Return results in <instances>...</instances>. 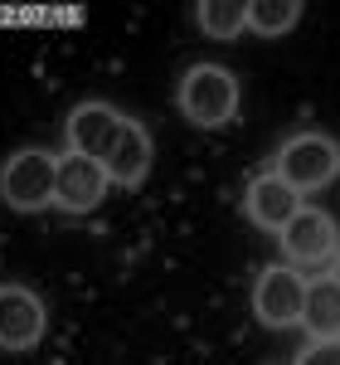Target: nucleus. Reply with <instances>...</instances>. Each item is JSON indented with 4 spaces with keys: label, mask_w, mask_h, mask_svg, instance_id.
<instances>
[{
    "label": "nucleus",
    "mask_w": 340,
    "mask_h": 365,
    "mask_svg": "<svg viewBox=\"0 0 340 365\" xmlns=\"http://www.w3.org/2000/svg\"><path fill=\"white\" fill-rule=\"evenodd\" d=\"M282 253H287V268H321V263H336L340 253V234L336 220L316 205H302L292 215V225L282 229Z\"/></svg>",
    "instance_id": "obj_4"
},
{
    "label": "nucleus",
    "mask_w": 340,
    "mask_h": 365,
    "mask_svg": "<svg viewBox=\"0 0 340 365\" xmlns=\"http://www.w3.org/2000/svg\"><path fill=\"white\" fill-rule=\"evenodd\" d=\"M302 327L312 331V341H340V282H336V278L307 282Z\"/></svg>",
    "instance_id": "obj_11"
},
{
    "label": "nucleus",
    "mask_w": 340,
    "mask_h": 365,
    "mask_svg": "<svg viewBox=\"0 0 340 365\" xmlns=\"http://www.w3.org/2000/svg\"><path fill=\"white\" fill-rule=\"evenodd\" d=\"M180 108L195 127H224L238 113V83L219 63H195L180 83Z\"/></svg>",
    "instance_id": "obj_1"
},
{
    "label": "nucleus",
    "mask_w": 340,
    "mask_h": 365,
    "mask_svg": "<svg viewBox=\"0 0 340 365\" xmlns=\"http://www.w3.org/2000/svg\"><path fill=\"white\" fill-rule=\"evenodd\" d=\"M54 190H58V161L49 151H15L0 170V195L20 215L54 205Z\"/></svg>",
    "instance_id": "obj_2"
},
{
    "label": "nucleus",
    "mask_w": 340,
    "mask_h": 365,
    "mask_svg": "<svg viewBox=\"0 0 340 365\" xmlns=\"http://www.w3.org/2000/svg\"><path fill=\"white\" fill-rule=\"evenodd\" d=\"M302 307H307V278L297 268H262V278L253 287V317L262 327H297L302 322Z\"/></svg>",
    "instance_id": "obj_5"
},
{
    "label": "nucleus",
    "mask_w": 340,
    "mask_h": 365,
    "mask_svg": "<svg viewBox=\"0 0 340 365\" xmlns=\"http://www.w3.org/2000/svg\"><path fill=\"white\" fill-rule=\"evenodd\" d=\"M331 278H336V282H340V253H336V263H331Z\"/></svg>",
    "instance_id": "obj_15"
},
{
    "label": "nucleus",
    "mask_w": 340,
    "mask_h": 365,
    "mask_svg": "<svg viewBox=\"0 0 340 365\" xmlns=\"http://www.w3.org/2000/svg\"><path fill=\"white\" fill-rule=\"evenodd\" d=\"M336 170H340V146L331 137H321V132H302V137L282 141V151H277V175L297 195L331 185Z\"/></svg>",
    "instance_id": "obj_3"
},
{
    "label": "nucleus",
    "mask_w": 340,
    "mask_h": 365,
    "mask_svg": "<svg viewBox=\"0 0 340 365\" xmlns=\"http://www.w3.org/2000/svg\"><path fill=\"white\" fill-rule=\"evenodd\" d=\"M297 20H302V5H297V0H253V5H248V29H257L262 39L287 34Z\"/></svg>",
    "instance_id": "obj_13"
},
{
    "label": "nucleus",
    "mask_w": 340,
    "mask_h": 365,
    "mask_svg": "<svg viewBox=\"0 0 340 365\" xmlns=\"http://www.w3.org/2000/svg\"><path fill=\"white\" fill-rule=\"evenodd\" d=\"M102 195H107V166H102V161H87L78 151L58 161L54 205H63L68 215H87L92 205H102Z\"/></svg>",
    "instance_id": "obj_8"
},
{
    "label": "nucleus",
    "mask_w": 340,
    "mask_h": 365,
    "mask_svg": "<svg viewBox=\"0 0 340 365\" xmlns=\"http://www.w3.org/2000/svg\"><path fill=\"white\" fill-rule=\"evenodd\" d=\"M39 336H44V302L29 287L5 282L0 287V346L5 351H29Z\"/></svg>",
    "instance_id": "obj_7"
},
{
    "label": "nucleus",
    "mask_w": 340,
    "mask_h": 365,
    "mask_svg": "<svg viewBox=\"0 0 340 365\" xmlns=\"http://www.w3.org/2000/svg\"><path fill=\"white\" fill-rule=\"evenodd\" d=\"M122 122L127 117H117L107 103H83V108H73V117H68V146L78 156H87V161H102L107 166L117 137H122Z\"/></svg>",
    "instance_id": "obj_6"
},
{
    "label": "nucleus",
    "mask_w": 340,
    "mask_h": 365,
    "mask_svg": "<svg viewBox=\"0 0 340 365\" xmlns=\"http://www.w3.org/2000/svg\"><path fill=\"white\" fill-rule=\"evenodd\" d=\"M292 365H340V341H312Z\"/></svg>",
    "instance_id": "obj_14"
},
{
    "label": "nucleus",
    "mask_w": 340,
    "mask_h": 365,
    "mask_svg": "<svg viewBox=\"0 0 340 365\" xmlns=\"http://www.w3.org/2000/svg\"><path fill=\"white\" fill-rule=\"evenodd\" d=\"M297 210H302V195L287 185L277 170H272V175H257L253 185H248V220H253L257 229H277V234H282Z\"/></svg>",
    "instance_id": "obj_9"
},
{
    "label": "nucleus",
    "mask_w": 340,
    "mask_h": 365,
    "mask_svg": "<svg viewBox=\"0 0 340 365\" xmlns=\"http://www.w3.org/2000/svg\"><path fill=\"white\" fill-rule=\"evenodd\" d=\"M199 29L209 39H233L238 29H248V5H238V0H204L199 5Z\"/></svg>",
    "instance_id": "obj_12"
},
{
    "label": "nucleus",
    "mask_w": 340,
    "mask_h": 365,
    "mask_svg": "<svg viewBox=\"0 0 340 365\" xmlns=\"http://www.w3.org/2000/svg\"><path fill=\"white\" fill-rule=\"evenodd\" d=\"M146 170H151V137L137 122H122V137L107 156V180L112 185H142Z\"/></svg>",
    "instance_id": "obj_10"
}]
</instances>
